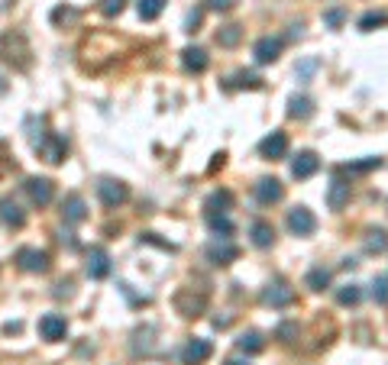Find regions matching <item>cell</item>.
Here are the masks:
<instances>
[{
  "instance_id": "6da1fadb",
  "label": "cell",
  "mask_w": 388,
  "mask_h": 365,
  "mask_svg": "<svg viewBox=\"0 0 388 365\" xmlns=\"http://www.w3.org/2000/svg\"><path fill=\"white\" fill-rule=\"evenodd\" d=\"M0 58L17 68L29 65V42L19 33H0Z\"/></svg>"
},
{
  "instance_id": "7a4b0ae2",
  "label": "cell",
  "mask_w": 388,
  "mask_h": 365,
  "mask_svg": "<svg viewBox=\"0 0 388 365\" xmlns=\"http://www.w3.org/2000/svg\"><path fill=\"white\" fill-rule=\"evenodd\" d=\"M175 310H178L181 317H201L204 310H208V294H194L191 288H181L175 294Z\"/></svg>"
},
{
  "instance_id": "3957f363",
  "label": "cell",
  "mask_w": 388,
  "mask_h": 365,
  "mask_svg": "<svg viewBox=\"0 0 388 365\" xmlns=\"http://www.w3.org/2000/svg\"><path fill=\"white\" fill-rule=\"evenodd\" d=\"M17 265L23 269V272H33V275H42L49 272V265H52V259H49L46 249H33V246H23L17 253Z\"/></svg>"
},
{
  "instance_id": "277c9868",
  "label": "cell",
  "mask_w": 388,
  "mask_h": 365,
  "mask_svg": "<svg viewBox=\"0 0 388 365\" xmlns=\"http://www.w3.org/2000/svg\"><path fill=\"white\" fill-rule=\"evenodd\" d=\"M97 197H101V204L104 207H120L126 204V197H130V187L124 185V181H117V178H101V185H97Z\"/></svg>"
},
{
  "instance_id": "5b68a950",
  "label": "cell",
  "mask_w": 388,
  "mask_h": 365,
  "mask_svg": "<svg viewBox=\"0 0 388 365\" xmlns=\"http://www.w3.org/2000/svg\"><path fill=\"white\" fill-rule=\"evenodd\" d=\"M36 152L49 162V165H62L68 155V142H65V136H58V133H46V139L39 142Z\"/></svg>"
},
{
  "instance_id": "8992f818",
  "label": "cell",
  "mask_w": 388,
  "mask_h": 365,
  "mask_svg": "<svg viewBox=\"0 0 388 365\" xmlns=\"http://www.w3.org/2000/svg\"><path fill=\"white\" fill-rule=\"evenodd\" d=\"M262 304H269V307H292L294 288L292 285H285V281H272V285H265L262 288Z\"/></svg>"
},
{
  "instance_id": "52a82bcc",
  "label": "cell",
  "mask_w": 388,
  "mask_h": 365,
  "mask_svg": "<svg viewBox=\"0 0 388 365\" xmlns=\"http://www.w3.org/2000/svg\"><path fill=\"white\" fill-rule=\"evenodd\" d=\"M204 255H208L210 265H230L239 259V246H233L230 239H217V243H210L204 249Z\"/></svg>"
},
{
  "instance_id": "ba28073f",
  "label": "cell",
  "mask_w": 388,
  "mask_h": 365,
  "mask_svg": "<svg viewBox=\"0 0 388 365\" xmlns=\"http://www.w3.org/2000/svg\"><path fill=\"white\" fill-rule=\"evenodd\" d=\"M288 230L294 236H311L317 230V217L307 207H294V210H288Z\"/></svg>"
},
{
  "instance_id": "9c48e42d",
  "label": "cell",
  "mask_w": 388,
  "mask_h": 365,
  "mask_svg": "<svg viewBox=\"0 0 388 365\" xmlns=\"http://www.w3.org/2000/svg\"><path fill=\"white\" fill-rule=\"evenodd\" d=\"M285 152H288V136H285L282 130L269 133V136L259 142V155H262V159H269V162L285 159Z\"/></svg>"
},
{
  "instance_id": "30bf717a",
  "label": "cell",
  "mask_w": 388,
  "mask_h": 365,
  "mask_svg": "<svg viewBox=\"0 0 388 365\" xmlns=\"http://www.w3.org/2000/svg\"><path fill=\"white\" fill-rule=\"evenodd\" d=\"M87 275L94 281L110 275V255H107L104 246H91V249H87Z\"/></svg>"
},
{
  "instance_id": "8fae6325",
  "label": "cell",
  "mask_w": 388,
  "mask_h": 365,
  "mask_svg": "<svg viewBox=\"0 0 388 365\" xmlns=\"http://www.w3.org/2000/svg\"><path fill=\"white\" fill-rule=\"evenodd\" d=\"M26 194H29V201L36 207H46V204H52V197H56V185L49 178H29L26 185Z\"/></svg>"
},
{
  "instance_id": "7c38bea8",
  "label": "cell",
  "mask_w": 388,
  "mask_h": 365,
  "mask_svg": "<svg viewBox=\"0 0 388 365\" xmlns=\"http://www.w3.org/2000/svg\"><path fill=\"white\" fill-rule=\"evenodd\" d=\"M39 333L46 343H58V339H65L68 333V320L58 317V314H46V317L39 320Z\"/></svg>"
},
{
  "instance_id": "4fadbf2b",
  "label": "cell",
  "mask_w": 388,
  "mask_h": 365,
  "mask_svg": "<svg viewBox=\"0 0 388 365\" xmlns=\"http://www.w3.org/2000/svg\"><path fill=\"white\" fill-rule=\"evenodd\" d=\"M253 191H256V201H259V204H265V207L278 204V201H282V194H285V187H282V181H278V178H259Z\"/></svg>"
},
{
  "instance_id": "5bb4252c",
  "label": "cell",
  "mask_w": 388,
  "mask_h": 365,
  "mask_svg": "<svg viewBox=\"0 0 388 365\" xmlns=\"http://www.w3.org/2000/svg\"><path fill=\"white\" fill-rule=\"evenodd\" d=\"M253 56H256L259 65H272L275 58L282 56V39L278 36H262L256 42V49H253Z\"/></svg>"
},
{
  "instance_id": "9a60e30c",
  "label": "cell",
  "mask_w": 388,
  "mask_h": 365,
  "mask_svg": "<svg viewBox=\"0 0 388 365\" xmlns=\"http://www.w3.org/2000/svg\"><path fill=\"white\" fill-rule=\"evenodd\" d=\"M321 169V159H317V152H298V155H294V162H292V175L298 181H304V178H311L314 171Z\"/></svg>"
},
{
  "instance_id": "2e32d148",
  "label": "cell",
  "mask_w": 388,
  "mask_h": 365,
  "mask_svg": "<svg viewBox=\"0 0 388 365\" xmlns=\"http://www.w3.org/2000/svg\"><path fill=\"white\" fill-rule=\"evenodd\" d=\"M62 217H65L68 223H85L87 220V204L81 194H68L62 201Z\"/></svg>"
},
{
  "instance_id": "e0dca14e",
  "label": "cell",
  "mask_w": 388,
  "mask_h": 365,
  "mask_svg": "<svg viewBox=\"0 0 388 365\" xmlns=\"http://www.w3.org/2000/svg\"><path fill=\"white\" fill-rule=\"evenodd\" d=\"M210 353H214V346H210L208 339H191L188 346H185V353H181V362L185 365H201L208 362Z\"/></svg>"
},
{
  "instance_id": "ac0fdd59",
  "label": "cell",
  "mask_w": 388,
  "mask_h": 365,
  "mask_svg": "<svg viewBox=\"0 0 388 365\" xmlns=\"http://www.w3.org/2000/svg\"><path fill=\"white\" fill-rule=\"evenodd\" d=\"M181 65L188 68L191 75H201V71H208L210 58H208V52H204V49H198V46H188V49H185V52H181Z\"/></svg>"
},
{
  "instance_id": "d6986e66",
  "label": "cell",
  "mask_w": 388,
  "mask_h": 365,
  "mask_svg": "<svg viewBox=\"0 0 388 365\" xmlns=\"http://www.w3.org/2000/svg\"><path fill=\"white\" fill-rule=\"evenodd\" d=\"M0 220H3L10 230H19V226L26 223V214H23V207H19L17 201L3 197V201H0Z\"/></svg>"
},
{
  "instance_id": "ffe728a7",
  "label": "cell",
  "mask_w": 388,
  "mask_h": 365,
  "mask_svg": "<svg viewBox=\"0 0 388 365\" xmlns=\"http://www.w3.org/2000/svg\"><path fill=\"white\" fill-rule=\"evenodd\" d=\"M350 204V185L346 181H330V187H327V207L330 210H343V207Z\"/></svg>"
},
{
  "instance_id": "44dd1931",
  "label": "cell",
  "mask_w": 388,
  "mask_h": 365,
  "mask_svg": "<svg viewBox=\"0 0 388 365\" xmlns=\"http://www.w3.org/2000/svg\"><path fill=\"white\" fill-rule=\"evenodd\" d=\"M249 236H253V246H256V249H269V246L275 243V230H272V223H265V220H256L253 230H249Z\"/></svg>"
},
{
  "instance_id": "7402d4cb",
  "label": "cell",
  "mask_w": 388,
  "mask_h": 365,
  "mask_svg": "<svg viewBox=\"0 0 388 365\" xmlns=\"http://www.w3.org/2000/svg\"><path fill=\"white\" fill-rule=\"evenodd\" d=\"M230 207H233V194H230V191H214V194L204 201V210H208V214H227Z\"/></svg>"
},
{
  "instance_id": "603a6c76",
  "label": "cell",
  "mask_w": 388,
  "mask_h": 365,
  "mask_svg": "<svg viewBox=\"0 0 388 365\" xmlns=\"http://www.w3.org/2000/svg\"><path fill=\"white\" fill-rule=\"evenodd\" d=\"M208 226L217 239H230L233 236V223H230L227 214H208Z\"/></svg>"
},
{
  "instance_id": "cb8c5ba5",
  "label": "cell",
  "mask_w": 388,
  "mask_h": 365,
  "mask_svg": "<svg viewBox=\"0 0 388 365\" xmlns=\"http://www.w3.org/2000/svg\"><path fill=\"white\" fill-rule=\"evenodd\" d=\"M385 249H388V230H382V226L369 230V233H366V253L382 255Z\"/></svg>"
},
{
  "instance_id": "d4e9b609",
  "label": "cell",
  "mask_w": 388,
  "mask_h": 365,
  "mask_svg": "<svg viewBox=\"0 0 388 365\" xmlns=\"http://www.w3.org/2000/svg\"><path fill=\"white\" fill-rule=\"evenodd\" d=\"M311 113H314L311 97H292V101H288V117H292V120H307Z\"/></svg>"
},
{
  "instance_id": "484cf974",
  "label": "cell",
  "mask_w": 388,
  "mask_h": 365,
  "mask_svg": "<svg viewBox=\"0 0 388 365\" xmlns=\"http://www.w3.org/2000/svg\"><path fill=\"white\" fill-rule=\"evenodd\" d=\"M237 346L243 349V353H249V356H256V353H262L265 349V339H262V333L253 330V333H243V337L237 339Z\"/></svg>"
},
{
  "instance_id": "4316f807",
  "label": "cell",
  "mask_w": 388,
  "mask_h": 365,
  "mask_svg": "<svg viewBox=\"0 0 388 365\" xmlns=\"http://www.w3.org/2000/svg\"><path fill=\"white\" fill-rule=\"evenodd\" d=\"M165 3H169V0H140V3H136V10H140V19H146V23L159 19V13L165 10Z\"/></svg>"
},
{
  "instance_id": "83f0119b",
  "label": "cell",
  "mask_w": 388,
  "mask_h": 365,
  "mask_svg": "<svg viewBox=\"0 0 388 365\" xmlns=\"http://www.w3.org/2000/svg\"><path fill=\"white\" fill-rule=\"evenodd\" d=\"M239 39H243V26H237V23H230V26H223L217 33V42L223 49H237L239 46Z\"/></svg>"
},
{
  "instance_id": "f1b7e54d",
  "label": "cell",
  "mask_w": 388,
  "mask_h": 365,
  "mask_svg": "<svg viewBox=\"0 0 388 365\" xmlns=\"http://www.w3.org/2000/svg\"><path fill=\"white\" fill-rule=\"evenodd\" d=\"M372 169H382V159L379 155H369V159L362 162H350V165H340V171H350V175H366Z\"/></svg>"
},
{
  "instance_id": "f546056e",
  "label": "cell",
  "mask_w": 388,
  "mask_h": 365,
  "mask_svg": "<svg viewBox=\"0 0 388 365\" xmlns=\"http://www.w3.org/2000/svg\"><path fill=\"white\" fill-rule=\"evenodd\" d=\"M230 87H249V91H259V87H262V78H259L256 71H237L233 81H230Z\"/></svg>"
},
{
  "instance_id": "4dcf8cb0",
  "label": "cell",
  "mask_w": 388,
  "mask_h": 365,
  "mask_svg": "<svg viewBox=\"0 0 388 365\" xmlns=\"http://www.w3.org/2000/svg\"><path fill=\"white\" fill-rule=\"evenodd\" d=\"M304 281H307L311 291H323V288H330V272H327V269H311Z\"/></svg>"
},
{
  "instance_id": "1f68e13d",
  "label": "cell",
  "mask_w": 388,
  "mask_h": 365,
  "mask_svg": "<svg viewBox=\"0 0 388 365\" xmlns=\"http://www.w3.org/2000/svg\"><path fill=\"white\" fill-rule=\"evenodd\" d=\"M78 17H81V13H78L75 7H56L52 10V23H56V26H71V23H78Z\"/></svg>"
},
{
  "instance_id": "d6a6232c",
  "label": "cell",
  "mask_w": 388,
  "mask_h": 365,
  "mask_svg": "<svg viewBox=\"0 0 388 365\" xmlns=\"http://www.w3.org/2000/svg\"><path fill=\"white\" fill-rule=\"evenodd\" d=\"M360 298H362L360 285H343V288L337 291V300H340L343 307H353V304H360Z\"/></svg>"
},
{
  "instance_id": "836d02e7",
  "label": "cell",
  "mask_w": 388,
  "mask_h": 365,
  "mask_svg": "<svg viewBox=\"0 0 388 365\" xmlns=\"http://www.w3.org/2000/svg\"><path fill=\"white\" fill-rule=\"evenodd\" d=\"M385 23H388V13H382L379 10V13H366V17L360 19V29L362 33H372L376 26H385Z\"/></svg>"
},
{
  "instance_id": "e575fe53",
  "label": "cell",
  "mask_w": 388,
  "mask_h": 365,
  "mask_svg": "<svg viewBox=\"0 0 388 365\" xmlns=\"http://www.w3.org/2000/svg\"><path fill=\"white\" fill-rule=\"evenodd\" d=\"M372 300H376V304H382V307L388 304V278H376V281H372Z\"/></svg>"
},
{
  "instance_id": "d590c367",
  "label": "cell",
  "mask_w": 388,
  "mask_h": 365,
  "mask_svg": "<svg viewBox=\"0 0 388 365\" xmlns=\"http://www.w3.org/2000/svg\"><path fill=\"white\" fill-rule=\"evenodd\" d=\"M323 23H327L330 29H340L343 23H346V10H343V7L327 10V13H323Z\"/></svg>"
},
{
  "instance_id": "8d00e7d4",
  "label": "cell",
  "mask_w": 388,
  "mask_h": 365,
  "mask_svg": "<svg viewBox=\"0 0 388 365\" xmlns=\"http://www.w3.org/2000/svg\"><path fill=\"white\" fill-rule=\"evenodd\" d=\"M275 337L282 339V343H294L298 339V323H282V327L275 330Z\"/></svg>"
},
{
  "instance_id": "74e56055",
  "label": "cell",
  "mask_w": 388,
  "mask_h": 365,
  "mask_svg": "<svg viewBox=\"0 0 388 365\" xmlns=\"http://www.w3.org/2000/svg\"><path fill=\"white\" fill-rule=\"evenodd\" d=\"M126 0H101V13L104 17H117V13H124Z\"/></svg>"
},
{
  "instance_id": "f35d334b",
  "label": "cell",
  "mask_w": 388,
  "mask_h": 365,
  "mask_svg": "<svg viewBox=\"0 0 388 365\" xmlns=\"http://www.w3.org/2000/svg\"><path fill=\"white\" fill-rule=\"evenodd\" d=\"M317 65H321L317 58H307L304 65H298V78H301V81H307V78H311L314 71H317Z\"/></svg>"
},
{
  "instance_id": "ab89813d",
  "label": "cell",
  "mask_w": 388,
  "mask_h": 365,
  "mask_svg": "<svg viewBox=\"0 0 388 365\" xmlns=\"http://www.w3.org/2000/svg\"><path fill=\"white\" fill-rule=\"evenodd\" d=\"M140 243H152V246H159V249H169V253H175V246L165 243V239H159L155 233H142V236H140Z\"/></svg>"
},
{
  "instance_id": "60d3db41",
  "label": "cell",
  "mask_w": 388,
  "mask_h": 365,
  "mask_svg": "<svg viewBox=\"0 0 388 365\" xmlns=\"http://www.w3.org/2000/svg\"><path fill=\"white\" fill-rule=\"evenodd\" d=\"M198 26H201V10H191L188 19H185V29H188V33H194Z\"/></svg>"
},
{
  "instance_id": "b9f144b4",
  "label": "cell",
  "mask_w": 388,
  "mask_h": 365,
  "mask_svg": "<svg viewBox=\"0 0 388 365\" xmlns=\"http://www.w3.org/2000/svg\"><path fill=\"white\" fill-rule=\"evenodd\" d=\"M233 3H237V0H208V7H210V10H230Z\"/></svg>"
},
{
  "instance_id": "7bdbcfd3",
  "label": "cell",
  "mask_w": 388,
  "mask_h": 365,
  "mask_svg": "<svg viewBox=\"0 0 388 365\" xmlns=\"http://www.w3.org/2000/svg\"><path fill=\"white\" fill-rule=\"evenodd\" d=\"M223 159H227V155H223V152H217V155H214V162H210V171L223 169Z\"/></svg>"
},
{
  "instance_id": "ee69618b",
  "label": "cell",
  "mask_w": 388,
  "mask_h": 365,
  "mask_svg": "<svg viewBox=\"0 0 388 365\" xmlns=\"http://www.w3.org/2000/svg\"><path fill=\"white\" fill-rule=\"evenodd\" d=\"M7 87H10V85H7V78L0 75V97H3V94H7Z\"/></svg>"
},
{
  "instance_id": "f6af8a7d",
  "label": "cell",
  "mask_w": 388,
  "mask_h": 365,
  "mask_svg": "<svg viewBox=\"0 0 388 365\" xmlns=\"http://www.w3.org/2000/svg\"><path fill=\"white\" fill-rule=\"evenodd\" d=\"M227 365H246V362H239V359H230V362Z\"/></svg>"
}]
</instances>
